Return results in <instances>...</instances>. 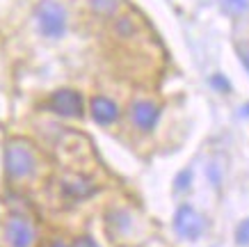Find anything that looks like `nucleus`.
<instances>
[{"mask_svg":"<svg viewBox=\"0 0 249 247\" xmlns=\"http://www.w3.org/2000/svg\"><path fill=\"white\" fill-rule=\"evenodd\" d=\"M73 247H98V243L94 238H89V236H83V238H78L73 243Z\"/></svg>","mask_w":249,"mask_h":247,"instance_id":"nucleus-12","label":"nucleus"},{"mask_svg":"<svg viewBox=\"0 0 249 247\" xmlns=\"http://www.w3.org/2000/svg\"><path fill=\"white\" fill-rule=\"evenodd\" d=\"M190 181H192V172H190V170L181 172L178 176H176V190H178V192H183V190H188Z\"/></svg>","mask_w":249,"mask_h":247,"instance_id":"nucleus-11","label":"nucleus"},{"mask_svg":"<svg viewBox=\"0 0 249 247\" xmlns=\"http://www.w3.org/2000/svg\"><path fill=\"white\" fill-rule=\"evenodd\" d=\"M204 227H206L204 217L199 215L190 204L178 206L176 215H174V229H176L178 236H183V238H188V240H196L204 233Z\"/></svg>","mask_w":249,"mask_h":247,"instance_id":"nucleus-3","label":"nucleus"},{"mask_svg":"<svg viewBox=\"0 0 249 247\" xmlns=\"http://www.w3.org/2000/svg\"><path fill=\"white\" fill-rule=\"evenodd\" d=\"M91 117H94L96 124L107 126V124L117 121V117H119V108H117L114 101H110V98H106V96H94L91 98Z\"/></svg>","mask_w":249,"mask_h":247,"instance_id":"nucleus-7","label":"nucleus"},{"mask_svg":"<svg viewBox=\"0 0 249 247\" xmlns=\"http://www.w3.org/2000/svg\"><path fill=\"white\" fill-rule=\"evenodd\" d=\"M224 5V12L231 16H238V14H245L249 9V0H222Z\"/></svg>","mask_w":249,"mask_h":247,"instance_id":"nucleus-9","label":"nucleus"},{"mask_svg":"<svg viewBox=\"0 0 249 247\" xmlns=\"http://www.w3.org/2000/svg\"><path fill=\"white\" fill-rule=\"evenodd\" d=\"M51 110L62 117H80L83 114V96L73 90H57L51 98Z\"/></svg>","mask_w":249,"mask_h":247,"instance_id":"nucleus-5","label":"nucleus"},{"mask_svg":"<svg viewBox=\"0 0 249 247\" xmlns=\"http://www.w3.org/2000/svg\"><path fill=\"white\" fill-rule=\"evenodd\" d=\"M5 238L12 247H30L35 243V229L25 217H9L5 227Z\"/></svg>","mask_w":249,"mask_h":247,"instance_id":"nucleus-4","label":"nucleus"},{"mask_svg":"<svg viewBox=\"0 0 249 247\" xmlns=\"http://www.w3.org/2000/svg\"><path fill=\"white\" fill-rule=\"evenodd\" d=\"M5 170L12 179H25L35 170V153L25 142L14 140L5 149Z\"/></svg>","mask_w":249,"mask_h":247,"instance_id":"nucleus-1","label":"nucleus"},{"mask_svg":"<svg viewBox=\"0 0 249 247\" xmlns=\"http://www.w3.org/2000/svg\"><path fill=\"white\" fill-rule=\"evenodd\" d=\"M240 57H242V64H245V69L249 71V51H240Z\"/></svg>","mask_w":249,"mask_h":247,"instance_id":"nucleus-14","label":"nucleus"},{"mask_svg":"<svg viewBox=\"0 0 249 247\" xmlns=\"http://www.w3.org/2000/svg\"><path fill=\"white\" fill-rule=\"evenodd\" d=\"M89 5L98 14H114L119 7V0H89Z\"/></svg>","mask_w":249,"mask_h":247,"instance_id":"nucleus-8","label":"nucleus"},{"mask_svg":"<svg viewBox=\"0 0 249 247\" xmlns=\"http://www.w3.org/2000/svg\"><path fill=\"white\" fill-rule=\"evenodd\" d=\"M235 240H238L240 245H249V220H245V222L238 227V231H235Z\"/></svg>","mask_w":249,"mask_h":247,"instance_id":"nucleus-10","label":"nucleus"},{"mask_svg":"<svg viewBox=\"0 0 249 247\" xmlns=\"http://www.w3.org/2000/svg\"><path fill=\"white\" fill-rule=\"evenodd\" d=\"M51 247H71V245H67V243H64V240H55L53 245Z\"/></svg>","mask_w":249,"mask_h":247,"instance_id":"nucleus-15","label":"nucleus"},{"mask_svg":"<svg viewBox=\"0 0 249 247\" xmlns=\"http://www.w3.org/2000/svg\"><path fill=\"white\" fill-rule=\"evenodd\" d=\"M37 25L44 37H62L67 30V12L60 2L44 0L37 7Z\"/></svg>","mask_w":249,"mask_h":247,"instance_id":"nucleus-2","label":"nucleus"},{"mask_svg":"<svg viewBox=\"0 0 249 247\" xmlns=\"http://www.w3.org/2000/svg\"><path fill=\"white\" fill-rule=\"evenodd\" d=\"M130 117H133V124L142 131H153L156 124L160 119V108L153 105L151 101H137L130 108Z\"/></svg>","mask_w":249,"mask_h":247,"instance_id":"nucleus-6","label":"nucleus"},{"mask_svg":"<svg viewBox=\"0 0 249 247\" xmlns=\"http://www.w3.org/2000/svg\"><path fill=\"white\" fill-rule=\"evenodd\" d=\"M240 114H242V117H249V103H247V105H242V110H240Z\"/></svg>","mask_w":249,"mask_h":247,"instance_id":"nucleus-16","label":"nucleus"},{"mask_svg":"<svg viewBox=\"0 0 249 247\" xmlns=\"http://www.w3.org/2000/svg\"><path fill=\"white\" fill-rule=\"evenodd\" d=\"M211 82L217 87V90H224V92L229 90V80H224V76H213Z\"/></svg>","mask_w":249,"mask_h":247,"instance_id":"nucleus-13","label":"nucleus"}]
</instances>
